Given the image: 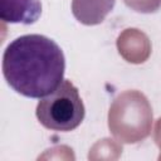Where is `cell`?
<instances>
[{
	"label": "cell",
	"mask_w": 161,
	"mask_h": 161,
	"mask_svg": "<svg viewBox=\"0 0 161 161\" xmlns=\"http://www.w3.org/2000/svg\"><path fill=\"white\" fill-rule=\"evenodd\" d=\"M65 58L60 47L40 34L14 39L3 54V74L6 83L28 98H43L62 82Z\"/></svg>",
	"instance_id": "cell-1"
},
{
	"label": "cell",
	"mask_w": 161,
	"mask_h": 161,
	"mask_svg": "<svg viewBox=\"0 0 161 161\" xmlns=\"http://www.w3.org/2000/svg\"><path fill=\"white\" fill-rule=\"evenodd\" d=\"M86 114L83 101L75 86L63 82L36 104V118L48 130L68 132L77 128Z\"/></svg>",
	"instance_id": "cell-2"
},
{
	"label": "cell",
	"mask_w": 161,
	"mask_h": 161,
	"mask_svg": "<svg viewBox=\"0 0 161 161\" xmlns=\"http://www.w3.org/2000/svg\"><path fill=\"white\" fill-rule=\"evenodd\" d=\"M42 14L40 0H0V19L10 24H34Z\"/></svg>",
	"instance_id": "cell-3"
},
{
	"label": "cell",
	"mask_w": 161,
	"mask_h": 161,
	"mask_svg": "<svg viewBox=\"0 0 161 161\" xmlns=\"http://www.w3.org/2000/svg\"><path fill=\"white\" fill-rule=\"evenodd\" d=\"M114 0H73V14L83 24L88 23V18L92 11V25L103 21L104 16L112 10Z\"/></svg>",
	"instance_id": "cell-4"
}]
</instances>
